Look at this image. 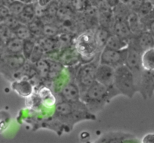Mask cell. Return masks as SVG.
I'll return each mask as SVG.
<instances>
[{
    "label": "cell",
    "mask_w": 154,
    "mask_h": 143,
    "mask_svg": "<svg viewBox=\"0 0 154 143\" xmlns=\"http://www.w3.org/2000/svg\"><path fill=\"white\" fill-rule=\"evenodd\" d=\"M54 118L56 122L66 124L67 127H72L81 120L96 119L94 114L89 110L82 100L78 102L63 100L58 103L55 106Z\"/></svg>",
    "instance_id": "cell-1"
},
{
    "label": "cell",
    "mask_w": 154,
    "mask_h": 143,
    "mask_svg": "<svg viewBox=\"0 0 154 143\" xmlns=\"http://www.w3.org/2000/svg\"><path fill=\"white\" fill-rule=\"evenodd\" d=\"M114 97L106 86L96 81L81 94V100L87 105L89 110L94 113L102 110Z\"/></svg>",
    "instance_id": "cell-2"
},
{
    "label": "cell",
    "mask_w": 154,
    "mask_h": 143,
    "mask_svg": "<svg viewBox=\"0 0 154 143\" xmlns=\"http://www.w3.org/2000/svg\"><path fill=\"white\" fill-rule=\"evenodd\" d=\"M114 86L120 94L129 98H132L138 91L135 76L126 64L115 68Z\"/></svg>",
    "instance_id": "cell-3"
},
{
    "label": "cell",
    "mask_w": 154,
    "mask_h": 143,
    "mask_svg": "<svg viewBox=\"0 0 154 143\" xmlns=\"http://www.w3.org/2000/svg\"><path fill=\"white\" fill-rule=\"evenodd\" d=\"M74 46L79 53L81 59L84 62L93 60L99 51L96 42L95 31H86L83 32L77 37Z\"/></svg>",
    "instance_id": "cell-4"
},
{
    "label": "cell",
    "mask_w": 154,
    "mask_h": 143,
    "mask_svg": "<svg viewBox=\"0 0 154 143\" xmlns=\"http://www.w3.org/2000/svg\"><path fill=\"white\" fill-rule=\"evenodd\" d=\"M98 64L91 61L84 62V64L78 67L76 73V82L81 90V94L84 93L96 81V69Z\"/></svg>",
    "instance_id": "cell-5"
},
{
    "label": "cell",
    "mask_w": 154,
    "mask_h": 143,
    "mask_svg": "<svg viewBox=\"0 0 154 143\" xmlns=\"http://www.w3.org/2000/svg\"><path fill=\"white\" fill-rule=\"evenodd\" d=\"M142 52V51L133 42L129 40L126 64L130 69L131 71L133 73L134 76H135L137 87H138V83L139 82L140 79H141V75L144 72L142 61H141Z\"/></svg>",
    "instance_id": "cell-6"
},
{
    "label": "cell",
    "mask_w": 154,
    "mask_h": 143,
    "mask_svg": "<svg viewBox=\"0 0 154 143\" xmlns=\"http://www.w3.org/2000/svg\"><path fill=\"white\" fill-rule=\"evenodd\" d=\"M127 52L128 48L122 50H117L105 47L101 51L99 63L108 64L116 68L119 66L126 64Z\"/></svg>",
    "instance_id": "cell-7"
},
{
    "label": "cell",
    "mask_w": 154,
    "mask_h": 143,
    "mask_svg": "<svg viewBox=\"0 0 154 143\" xmlns=\"http://www.w3.org/2000/svg\"><path fill=\"white\" fill-rule=\"evenodd\" d=\"M115 68L108 64L99 63L96 69V81L106 86L114 97L120 94L114 86Z\"/></svg>",
    "instance_id": "cell-8"
},
{
    "label": "cell",
    "mask_w": 154,
    "mask_h": 143,
    "mask_svg": "<svg viewBox=\"0 0 154 143\" xmlns=\"http://www.w3.org/2000/svg\"><path fill=\"white\" fill-rule=\"evenodd\" d=\"M26 58L23 54H5L2 55L1 58V71L5 76H8L10 73L26 64Z\"/></svg>",
    "instance_id": "cell-9"
},
{
    "label": "cell",
    "mask_w": 154,
    "mask_h": 143,
    "mask_svg": "<svg viewBox=\"0 0 154 143\" xmlns=\"http://www.w3.org/2000/svg\"><path fill=\"white\" fill-rule=\"evenodd\" d=\"M138 91L144 99L150 98L154 92V71L144 70L138 83Z\"/></svg>",
    "instance_id": "cell-10"
},
{
    "label": "cell",
    "mask_w": 154,
    "mask_h": 143,
    "mask_svg": "<svg viewBox=\"0 0 154 143\" xmlns=\"http://www.w3.org/2000/svg\"><path fill=\"white\" fill-rule=\"evenodd\" d=\"M139 141L133 135L124 132H108L102 135L96 142L120 143V142H138Z\"/></svg>",
    "instance_id": "cell-11"
},
{
    "label": "cell",
    "mask_w": 154,
    "mask_h": 143,
    "mask_svg": "<svg viewBox=\"0 0 154 143\" xmlns=\"http://www.w3.org/2000/svg\"><path fill=\"white\" fill-rule=\"evenodd\" d=\"M113 33L123 38L129 40L134 35L129 28L126 21V18L114 15V21L112 24Z\"/></svg>",
    "instance_id": "cell-12"
},
{
    "label": "cell",
    "mask_w": 154,
    "mask_h": 143,
    "mask_svg": "<svg viewBox=\"0 0 154 143\" xmlns=\"http://www.w3.org/2000/svg\"><path fill=\"white\" fill-rule=\"evenodd\" d=\"M60 95L63 100L66 101L78 102L81 100V90L77 82H67L60 91Z\"/></svg>",
    "instance_id": "cell-13"
},
{
    "label": "cell",
    "mask_w": 154,
    "mask_h": 143,
    "mask_svg": "<svg viewBox=\"0 0 154 143\" xmlns=\"http://www.w3.org/2000/svg\"><path fill=\"white\" fill-rule=\"evenodd\" d=\"M129 40L133 42L142 52L154 47V37L148 31H143L142 32L132 36Z\"/></svg>",
    "instance_id": "cell-14"
},
{
    "label": "cell",
    "mask_w": 154,
    "mask_h": 143,
    "mask_svg": "<svg viewBox=\"0 0 154 143\" xmlns=\"http://www.w3.org/2000/svg\"><path fill=\"white\" fill-rule=\"evenodd\" d=\"M11 88L20 97H29L32 94L34 86L30 79H21L11 83Z\"/></svg>",
    "instance_id": "cell-15"
},
{
    "label": "cell",
    "mask_w": 154,
    "mask_h": 143,
    "mask_svg": "<svg viewBox=\"0 0 154 143\" xmlns=\"http://www.w3.org/2000/svg\"><path fill=\"white\" fill-rule=\"evenodd\" d=\"M80 59H81V57L75 46H74V48L70 47V46L66 48L60 53V55H59V61L63 65L65 64L69 67H73Z\"/></svg>",
    "instance_id": "cell-16"
},
{
    "label": "cell",
    "mask_w": 154,
    "mask_h": 143,
    "mask_svg": "<svg viewBox=\"0 0 154 143\" xmlns=\"http://www.w3.org/2000/svg\"><path fill=\"white\" fill-rule=\"evenodd\" d=\"M24 40L20 37L14 36L9 39L5 43V54H23V48ZM2 45V46H3Z\"/></svg>",
    "instance_id": "cell-17"
},
{
    "label": "cell",
    "mask_w": 154,
    "mask_h": 143,
    "mask_svg": "<svg viewBox=\"0 0 154 143\" xmlns=\"http://www.w3.org/2000/svg\"><path fill=\"white\" fill-rule=\"evenodd\" d=\"M129 40L123 38L117 34L111 33L108 40L107 41L105 47L109 48L112 49H117V50H122L128 48L129 46Z\"/></svg>",
    "instance_id": "cell-18"
},
{
    "label": "cell",
    "mask_w": 154,
    "mask_h": 143,
    "mask_svg": "<svg viewBox=\"0 0 154 143\" xmlns=\"http://www.w3.org/2000/svg\"><path fill=\"white\" fill-rule=\"evenodd\" d=\"M126 21L129 25V28L134 35L138 34L139 33L142 32V22L140 19V16L138 13L135 11L129 12L126 17Z\"/></svg>",
    "instance_id": "cell-19"
},
{
    "label": "cell",
    "mask_w": 154,
    "mask_h": 143,
    "mask_svg": "<svg viewBox=\"0 0 154 143\" xmlns=\"http://www.w3.org/2000/svg\"><path fill=\"white\" fill-rule=\"evenodd\" d=\"M111 33L109 31V29L104 27H99L95 31L96 35V42L97 44L98 49L99 51H102L105 47L108 37H110Z\"/></svg>",
    "instance_id": "cell-20"
},
{
    "label": "cell",
    "mask_w": 154,
    "mask_h": 143,
    "mask_svg": "<svg viewBox=\"0 0 154 143\" xmlns=\"http://www.w3.org/2000/svg\"><path fill=\"white\" fill-rule=\"evenodd\" d=\"M38 96L40 97L42 103L47 106H51L55 104L56 98L48 87L43 85L38 89Z\"/></svg>",
    "instance_id": "cell-21"
},
{
    "label": "cell",
    "mask_w": 154,
    "mask_h": 143,
    "mask_svg": "<svg viewBox=\"0 0 154 143\" xmlns=\"http://www.w3.org/2000/svg\"><path fill=\"white\" fill-rule=\"evenodd\" d=\"M35 16V7L32 3L26 4L23 10L18 16V19L23 24H29Z\"/></svg>",
    "instance_id": "cell-22"
},
{
    "label": "cell",
    "mask_w": 154,
    "mask_h": 143,
    "mask_svg": "<svg viewBox=\"0 0 154 143\" xmlns=\"http://www.w3.org/2000/svg\"><path fill=\"white\" fill-rule=\"evenodd\" d=\"M141 61L144 70L154 71V47L142 52Z\"/></svg>",
    "instance_id": "cell-23"
},
{
    "label": "cell",
    "mask_w": 154,
    "mask_h": 143,
    "mask_svg": "<svg viewBox=\"0 0 154 143\" xmlns=\"http://www.w3.org/2000/svg\"><path fill=\"white\" fill-rule=\"evenodd\" d=\"M35 64V70L37 76H38L39 79H48L50 71L49 60L42 58V60L38 61V62Z\"/></svg>",
    "instance_id": "cell-24"
},
{
    "label": "cell",
    "mask_w": 154,
    "mask_h": 143,
    "mask_svg": "<svg viewBox=\"0 0 154 143\" xmlns=\"http://www.w3.org/2000/svg\"><path fill=\"white\" fill-rule=\"evenodd\" d=\"M15 36L23 39V40H28V39L32 38V33L30 31L28 25L26 24L21 23L16 29L14 31Z\"/></svg>",
    "instance_id": "cell-25"
},
{
    "label": "cell",
    "mask_w": 154,
    "mask_h": 143,
    "mask_svg": "<svg viewBox=\"0 0 154 143\" xmlns=\"http://www.w3.org/2000/svg\"><path fill=\"white\" fill-rule=\"evenodd\" d=\"M60 34V28L57 25L51 23L44 24L43 30H42V34L44 37H57Z\"/></svg>",
    "instance_id": "cell-26"
},
{
    "label": "cell",
    "mask_w": 154,
    "mask_h": 143,
    "mask_svg": "<svg viewBox=\"0 0 154 143\" xmlns=\"http://www.w3.org/2000/svg\"><path fill=\"white\" fill-rule=\"evenodd\" d=\"M1 24H4L8 28H9L14 31L20 25L21 22L19 20V19H18V17L11 14L6 18H5L4 19L1 20Z\"/></svg>",
    "instance_id": "cell-27"
},
{
    "label": "cell",
    "mask_w": 154,
    "mask_h": 143,
    "mask_svg": "<svg viewBox=\"0 0 154 143\" xmlns=\"http://www.w3.org/2000/svg\"><path fill=\"white\" fill-rule=\"evenodd\" d=\"M25 5L26 4H24L22 1H19V0H15L14 1H13V2L8 6L11 14L18 17V16L21 14L23 10Z\"/></svg>",
    "instance_id": "cell-28"
},
{
    "label": "cell",
    "mask_w": 154,
    "mask_h": 143,
    "mask_svg": "<svg viewBox=\"0 0 154 143\" xmlns=\"http://www.w3.org/2000/svg\"><path fill=\"white\" fill-rule=\"evenodd\" d=\"M35 45V42L32 40V38L24 40L23 48V55L26 58V60L29 59Z\"/></svg>",
    "instance_id": "cell-29"
},
{
    "label": "cell",
    "mask_w": 154,
    "mask_h": 143,
    "mask_svg": "<svg viewBox=\"0 0 154 143\" xmlns=\"http://www.w3.org/2000/svg\"><path fill=\"white\" fill-rule=\"evenodd\" d=\"M45 51L42 49V46L37 43L35 45L34 48V50H33L31 56L29 58V61L32 64H36L38 61H39L40 60H42L43 58L44 54H45Z\"/></svg>",
    "instance_id": "cell-30"
},
{
    "label": "cell",
    "mask_w": 154,
    "mask_h": 143,
    "mask_svg": "<svg viewBox=\"0 0 154 143\" xmlns=\"http://www.w3.org/2000/svg\"><path fill=\"white\" fill-rule=\"evenodd\" d=\"M154 9V4L153 1H144L142 5L139 8V10L137 11L140 16H147L150 15L153 12Z\"/></svg>",
    "instance_id": "cell-31"
},
{
    "label": "cell",
    "mask_w": 154,
    "mask_h": 143,
    "mask_svg": "<svg viewBox=\"0 0 154 143\" xmlns=\"http://www.w3.org/2000/svg\"><path fill=\"white\" fill-rule=\"evenodd\" d=\"M89 4V0H72V8L75 11H84Z\"/></svg>",
    "instance_id": "cell-32"
},
{
    "label": "cell",
    "mask_w": 154,
    "mask_h": 143,
    "mask_svg": "<svg viewBox=\"0 0 154 143\" xmlns=\"http://www.w3.org/2000/svg\"><path fill=\"white\" fill-rule=\"evenodd\" d=\"M145 0H129L126 3L129 8L132 11L137 12Z\"/></svg>",
    "instance_id": "cell-33"
},
{
    "label": "cell",
    "mask_w": 154,
    "mask_h": 143,
    "mask_svg": "<svg viewBox=\"0 0 154 143\" xmlns=\"http://www.w3.org/2000/svg\"><path fill=\"white\" fill-rule=\"evenodd\" d=\"M10 122V115L6 111L1 112V132L2 133L8 126Z\"/></svg>",
    "instance_id": "cell-34"
},
{
    "label": "cell",
    "mask_w": 154,
    "mask_h": 143,
    "mask_svg": "<svg viewBox=\"0 0 154 143\" xmlns=\"http://www.w3.org/2000/svg\"><path fill=\"white\" fill-rule=\"evenodd\" d=\"M9 15H11L9 7L8 6L4 5V4H1V7H0V16H1V20L4 19L5 18L8 16Z\"/></svg>",
    "instance_id": "cell-35"
},
{
    "label": "cell",
    "mask_w": 154,
    "mask_h": 143,
    "mask_svg": "<svg viewBox=\"0 0 154 143\" xmlns=\"http://www.w3.org/2000/svg\"><path fill=\"white\" fill-rule=\"evenodd\" d=\"M141 142L143 143H154V133H147L142 138Z\"/></svg>",
    "instance_id": "cell-36"
},
{
    "label": "cell",
    "mask_w": 154,
    "mask_h": 143,
    "mask_svg": "<svg viewBox=\"0 0 154 143\" xmlns=\"http://www.w3.org/2000/svg\"><path fill=\"white\" fill-rule=\"evenodd\" d=\"M59 5L61 7H72V0H57Z\"/></svg>",
    "instance_id": "cell-37"
},
{
    "label": "cell",
    "mask_w": 154,
    "mask_h": 143,
    "mask_svg": "<svg viewBox=\"0 0 154 143\" xmlns=\"http://www.w3.org/2000/svg\"><path fill=\"white\" fill-rule=\"evenodd\" d=\"M105 1H107V3H108L112 8H114L115 7H117V6L121 2V0H105Z\"/></svg>",
    "instance_id": "cell-38"
},
{
    "label": "cell",
    "mask_w": 154,
    "mask_h": 143,
    "mask_svg": "<svg viewBox=\"0 0 154 143\" xmlns=\"http://www.w3.org/2000/svg\"><path fill=\"white\" fill-rule=\"evenodd\" d=\"M149 31L151 33V34L154 37V19L149 23Z\"/></svg>",
    "instance_id": "cell-39"
},
{
    "label": "cell",
    "mask_w": 154,
    "mask_h": 143,
    "mask_svg": "<svg viewBox=\"0 0 154 143\" xmlns=\"http://www.w3.org/2000/svg\"><path fill=\"white\" fill-rule=\"evenodd\" d=\"M19 1H22L24 4H29V3L32 2V0H19Z\"/></svg>",
    "instance_id": "cell-40"
},
{
    "label": "cell",
    "mask_w": 154,
    "mask_h": 143,
    "mask_svg": "<svg viewBox=\"0 0 154 143\" xmlns=\"http://www.w3.org/2000/svg\"><path fill=\"white\" fill-rule=\"evenodd\" d=\"M99 1H105V0H99Z\"/></svg>",
    "instance_id": "cell-41"
},
{
    "label": "cell",
    "mask_w": 154,
    "mask_h": 143,
    "mask_svg": "<svg viewBox=\"0 0 154 143\" xmlns=\"http://www.w3.org/2000/svg\"><path fill=\"white\" fill-rule=\"evenodd\" d=\"M153 4H154V0H153Z\"/></svg>",
    "instance_id": "cell-42"
}]
</instances>
